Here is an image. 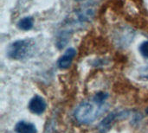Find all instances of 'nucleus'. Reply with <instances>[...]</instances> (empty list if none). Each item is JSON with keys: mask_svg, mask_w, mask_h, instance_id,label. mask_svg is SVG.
Wrapping results in <instances>:
<instances>
[{"mask_svg": "<svg viewBox=\"0 0 148 133\" xmlns=\"http://www.w3.org/2000/svg\"><path fill=\"white\" fill-rule=\"evenodd\" d=\"M36 42L31 39L17 40L10 44L7 55L13 60H24L32 56L35 53Z\"/></svg>", "mask_w": 148, "mask_h": 133, "instance_id": "1", "label": "nucleus"}, {"mask_svg": "<svg viewBox=\"0 0 148 133\" xmlns=\"http://www.w3.org/2000/svg\"><path fill=\"white\" fill-rule=\"evenodd\" d=\"M101 106H95L89 102L80 104L75 111V118L81 124L88 125L93 123L101 113Z\"/></svg>", "mask_w": 148, "mask_h": 133, "instance_id": "2", "label": "nucleus"}, {"mask_svg": "<svg viewBox=\"0 0 148 133\" xmlns=\"http://www.w3.org/2000/svg\"><path fill=\"white\" fill-rule=\"evenodd\" d=\"M46 107H47L46 101L44 100L43 98L38 95L33 97L29 103V109L34 114L40 115L43 113L44 111L46 110Z\"/></svg>", "mask_w": 148, "mask_h": 133, "instance_id": "3", "label": "nucleus"}, {"mask_svg": "<svg viewBox=\"0 0 148 133\" xmlns=\"http://www.w3.org/2000/svg\"><path fill=\"white\" fill-rule=\"evenodd\" d=\"M76 55V51L73 48H68L63 55H62L58 61H57V66L61 69H67L71 66V63L73 61V59Z\"/></svg>", "mask_w": 148, "mask_h": 133, "instance_id": "4", "label": "nucleus"}, {"mask_svg": "<svg viewBox=\"0 0 148 133\" xmlns=\"http://www.w3.org/2000/svg\"><path fill=\"white\" fill-rule=\"evenodd\" d=\"M15 131L16 133H36L37 130L34 124L26 121H20L16 125Z\"/></svg>", "mask_w": 148, "mask_h": 133, "instance_id": "5", "label": "nucleus"}, {"mask_svg": "<svg viewBox=\"0 0 148 133\" xmlns=\"http://www.w3.org/2000/svg\"><path fill=\"white\" fill-rule=\"evenodd\" d=\"M33 27H34V18L32 16L23 17L17 23V28L23 31L30 30Z\"/></svg>", "mask_w": 148, "mask_h": 133, "instance_id": "6", "label": "nucleus"}, {"mask_svg": "<svg viewBox=\"0 0 148 133\" xmlns=\"http://www.w3.org/2000/svg\"><path fill=\"white\" fill-rule=\"evenodd\" d=\"M108 98V93L101 92V93H96L95 95V97L93 98V100L95 101V104L101 106Z\"/></svg>", "mask_w": 148, "mask_h": 133, "instance_id": "7", "label": "nucleus"}, {"mask_svg": "<svg viewBox=\"0 0 148 133\" xmlns=\"http://www.w3.org/2000/svg\"><path fill=\"white\" fill-rule=\"evenodd\" d=\"M140 52L145 58L148 59V41H145L140 44Z\"/></svg>", "mask_w": 148, "mask_h": 133, "instance_id": "8", "label": "nucleus"}, {"mask_svg": "<svg viewBox=\"0 0 148 133\" xmlns=\"http://www.w3.org/2000/svg\"><path fill=\"white\" fill-rule=\"evenodd\" d=\"M147 113H148V108H147Z\"/></svg>", "mask_w": 148, "mask_h": 133, "instance_id": "9", "label": "nucleus"}, {"mask_svg": "<svg viewBox=\"0 0 148 133\" xmlns=\"http://www.w3.org/2000/svg\"><path fill=\"white\" fill-rule=\"evenodd\" d=\"M76 1H81V0H76Z\"/></svg>", "mask_w": 148, "mask_h": 133, "instance_id": "10", "label": "nucleus"}]
</instances>
